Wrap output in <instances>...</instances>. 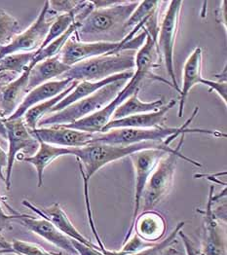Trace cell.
<instances>
[{
	"label": "cell",
	"instance_id": "6da1fadb",
	"mask_svg": "<svg viewBox=\"0 0 227 255\" xmlns=\"http://www.w3.org/2000/svg\"><path fill=\"white\" fill-rule=\"evenodd\" d=\"M140 1H119L117 4L94 9L74 32L80 42H121L128 35L126 22Z\"/></svg>",
	"mask_w": 227,
	"mask_h": 255
},
{
	"label": "cell",
	"instance_id": "7a4b0ae2",
	"mask_svg": "<svg viewBox=\"0 0 227 255\" xmlns=\"http://www.w3.org/2000/svg\"><path fill=\"white\" fill-rule=\"evenodd\" d=\"M178 136L177 134L173 135L161 142L148 141L132 145L91 143L81 148H71V155L77 159L83 180L89 182L90 178L104 166L128 157L135 152L146 149L164 150L168 153L175 152V148L170 147V144Z\"/></svg>",
	"mask_w": 227,
	"mask_h": 255
},
{
	"label": "cell",
	"instance_id": "3957f363",
	"mask_svg": "<svg viewBox=\"0 0 227 255\" xmlns=\"http://www.w3.org/2000/svg\"><path fill=\"white\" fill-rule=\"evenodd\" d=\"M199 111V107H195L192 115L188 118L181 127L152 128H113L105 132L95 133L91 143H103L112 145H132L142 142H161L165 141L173 135H182L187 132L191 133H204L215 137L227 138V133L216 129L204 128H188L193 119L196 117ZM90 143V144H91Z\"/></svg>",
	"mask_w": 227,
	"mask_h": 255
},
{
	"label": "cell",
	"instance_id": "277c9868",
	"mask_svg": "<svg viewBox=\"0 0 227 255\" xmlns=\"http://www.w3.org/2000/svg\"><path fill=\"white\" fill-rule=\"evenodd\" d=\"M136 51L128 50L92 58L70 66L62 79L98 82L126 71H135Z\"/></svg>",
	"mask_w": 227,
	"mask_h": 255
},
{
	"label": "cell",
	"instance_id": "5b68a950",
	"mask_svg": "<svg viewBox=\"0 0 227 255\" xmlns=\"http://www.w3.org/2000/svg\"><path fill=\"white\" fill-rule=\"evenodd\" d=\"M129 80L130 79H120L114 81L104 86L93 95L65 107L61 111L47 115L40 120L37 128L69 125L94 114L113 101Z\"/></svg>",
	"mask_w": 227,
	"mask_h": 255
},
{
	"label": "cell",
	"instance_id": "8992f818",
	"mask_svg": "<svg viewBox=\"0 0 227 255\" xmlns=\"http://www.w3.org/2000/svg\"><path fill=\"white\" fill-rule=\"evenodd\" d=\"M185 135L186 134H182V139L175 148V152L166 153L149 176L141 203V210L143 212L153 211V209L165 199L172 188L178 160L180 158L195 167H202L198 161L186 157L181 152L185 141Z\"/></svg>",
	"mask_w": 227,
	"mask_h": 255
},
{
	"label": "cell",
	"instance_id": "52a82bcc",
	"mask_svg": "<svg viewBox=\"0 0 227 255\" xmlns=\"http://www.w3.org/2000/svg\"><path fill=\"white\" fill-rule=\"evenodd\" d=\"M144 34H139L128 42H80L71 36L63 45L59 57L62 64L72 66L83 61L122 51H136L145 43Z\"/></svg>",
	"mask_w": 227,
	"mask_h": 255
},
{
	"label": "cell",
	"instance_id": "ba28073f",
	"mask_svg": "<svg viewBox=\"0 0 227 255\" xmlns=\"http://www.w3.org/2000/svg\"><path fill=\"white\" fill-rule=\"evenodd\" d=\"M184 1H170L168 9L166 10L165 15L161 24L159 25L156 47L157 52L161 60H164L166 69L169 77L172 80L173 88L181 93V88L178 84L177 77L174 69V50L176 38L179 31L181 11L183 9Z\"/></svg>",
	"mask_w": 227,
	"mask_h": 255
},
{
	"label": "cell",
	"instance_id": "9c48e42d",
	"mask_svg": "<svg viewBox=\"0 0 227 255\" xmlns=\"http://www.w3.org/2000/svg\"><path fill=\"white\" fill-rule=\"evenodd\" d=\"M145 78H148V77L144 72L135 70L133 77L128 81V83L119 92V94L115 97V99L111 101L108 105H106L102 109H100L99 111L95 112L90 116H87L69 125H62V126L90 132V133L102 132L103 128L112 120L113 113L115 112L117 107H119L122 103H124L125 101L129 97H131L134 93H136L137 91H140L141 84Z\"/></svg>",
	"mask_w": 227,
	"mask_h": 255
},
{
	"label": "cell",
	"instance_id": "30bf717a",
	"mask_svg": "<svg viewBox=\"0 0 227 255\" xmlns=\"http://www.w3.org/2000/svg\"><path fill=\"white\" fill-rule=\"evenodd\" d=\"M4 125L6 128L7 137L9 142L8 147V164L5 174V185L7 190L11 189V178L13 167L18 155L23 152L26 155H33L39 147V141L32 135L30 129L25 126L22 118L7 120L4 119Z\"/></svg>",
	"mask_w": 227,
	"mask_h": 255
},
{
	"label": "cell",
	"instance_id": "8fae6325",
	"mask_svg": "<svg viewBox=\"0 0 227 255\" xmlns=\"http://www.w3.org/2000/svg\"><path fill=\"white\" fill-rule=\"evenodd\" d=\"M166 153L168 152L164 150L146 149L135 152L129 156L132 160L135 170V206L132 216V222L128 232L125 235L123 244L131 238L134 231L135 221L141 212V203L147 180L151 175L152 171L158 165L159 161L165 156Z\"/></svg>",
	"mask_w": 227,
	"mask_h": 255
},
{
	"label": "cell",
	"instance_id": "7c38bea8",
	"mask_svg": "<svg viewBox=\"0 0 227 255\" xmlns=\"http://www.w3.org/2000/svg\"><path fill=\"white\" fill-rule=\"evenodd\" d=\"M48 13L49 3L45 1L39 15L32 24L16 35L9 44L0 48V59L14 53L36 52L41 47L52 24V21L47 20Z\"/></svg>",
	"mask_w": 227,
	"mask_h": 255
},
{
	"label": "cell",
	"instance_id": "4fadbf2b",
	"mask_svg": "<svg viewBox=\"0 0 227 255\" xmlns=\"http://www.w3.org/2000/svg\"><path fill=\"white\" fill-rule=\"evenodd\" d=\"M214 195L215 187L212 185L206 209L200 212L204 219V236L201 252L204 255H227V237L213 210V205L216 202Z\"/></svg>",
	"mask_w": 227,
	"mask_h": 255
},
{
	"label": "cell",
	"instance_id": "5bb4252c",
	"mask_svg": "<svg viewBox=\"0 0 227 255\" xmlns=\"http://www.w3.org/2000/svg\"><path fill=\"white\" fill-rule=\"evenodd\" d=\"M30 132L38 141L66 148L85 147L91 143L95 134L63 126L36 128Z\"/></svg>",
	"mask_w": 227,
	"mask_h": 255
},
{
	"label": "cell",
	"instance_id": "9a60e30c",
	"mask_svg": "<svg viewBox=\"0 0 227 255\" xmlns=\"http://www.w3.org/2000/svg\"><path fill=\"white\" fill-rule=\"evenodd\" d=\"M12 220L18 221L27 230L34 234L38 235L45 241L54 245L70 255H78L73 245L72 240L62 232L49 220L45 218H34L30 215L15 213L13 214Z\"/></svg>",
	"mask_w": 227,
	"mask_h": 255
},
{
	"label": "cell",
	"instance_id": "2e32d148",
	"mask_svg": "<svg viewBox=\"0 0 227 255\" xmlns=\"http://www.w3.org/2000/svg\"><path fill=\"white\" fill-rule=\"evenodd\" d=\"M21 205L29 210H31L34 213H36L39 217L45 218L49 220L52 224H54L62 234L67 236L69 239L79 242L83 245L89 246V247H97L96 244H94L92 241L88 240L85 236L81 234L77 230V228L73 225V223L68 218L67 214L64 213L61 205L59 203H54L48 208L39 209L33 204H31L27 200H22Z\"/></svg>",
	"mask_w": 227,
	"mask_h": 255
},
{
	"label": "cell",
	"instance_id": "e0dca14e",
	"mask_svg": "<svg viewBox=\"0 0 227 255\" xmlns=\"http://www.w3.org/2000/svg\"><path fill=\"white\" fill-rule=\"evenodd\" d=\"M75 80H71L68 78L55 80V81H49L42 85L37 86L36 88L29 91L25 98L23 99L22 103L20 107L17 108V110L9 117L7 120H14V119H20L22 118L24 113L32 107L43 103L45 101H48L50 99L55 98L59 94H61L64 90H66L68 87Z\"/></svg>",
	"mask_w": 227,
	"mask_h": 255
},
{
	"label": "cell",
	"instance_id": "ac0fdd59",
	"mask_svg": "<svg viewBox=\"0 0 227 255\" xmlns=\"http://www.w3.org/2000/svg\"><path fill=\"white\" fill-rule=\"evenodd\" d=\"M28 76L27 68L19 77L0 85V115L3 119L9 118L17 110L28 93Z\"/></svg>",
	"mask_w": 227,
	"mask_h": 255
},
{
	"label": "cell",
	"instance_id": "d6986e66",
	"mask_svg": "<svg viewBox=\"0 0 227 255\" xmlns=\"http://www.w3.org/2000/svg\"><path fill=\"white\" fill-rule=\"evenodd\" d=\"M177 101L172 100L165 107H162L159 110L154 112L143 113L138 115L129 116L119 120H111L102 132L108 131L113 128H152L165 127L167 121V113L177 105Z\"/></svg>",
	"mask_w": 227,
	"mask_h": 255
},
{
	"label": "cell",
	"instance_id": "ffe728a7",
	"mask_svg": "<svg viewBox=\"0 0 227 255\" xmlns=\"http://www.w3.org/2000/svg\"><path fill=\"white\" fill-rule=\"evenodd\" d=\"M205 83V78L202 76V49L196 48L192 54L186 60L184 66L183 86L180 93V107L178 116L182 118L184 116L186 98L192 88L198 84Z\"/></svg>",
	"mask_w": 227,
	"mask_h": 255
},
{
	"label": "cell",
	"instance_id": "44dd1931",
	"mask_svg": "<svg viewBox=\"0 0 227 255\" xmlns=\"http://www.w3.org/2000/svg\"><path fill=\"white\" fill-rule=\"evenodd\" d=\"M134 72H135L134 70L126 71V72L120 73V74H116V75L107 77L102 81H98V82L80 81L76 85V87L71 91V93H69L56 107L52 108V110L50 111L49 114L61 111L62 109H64L65 107H69L70 105L93 95L94 93H96L97 91H99L104 86L108 85V84H110L114 81H117V80H120V79H131L134 75Z\"/></svg>",
	"mask_w": 227,
	"mask_h": 255
},
{
	"label": "cell",
	"instance_id": "7402d4cb",
	"mask_svg": "<svg viewBox=\"0 0 227 255\" xmlns=\"http://www.w3.org/2000/svg\"><path fill=\"white\" fill-rule=\"evenodd\" d=\"M134 230L136 235L142 240L147 243L155 244L164 237L167 223L161 213L147 211L138 215L135 221Z\"/></svg>",
	"mask_w": 227,
	"mask_h": 255
},
{
	"label": "cell",
	"instance_id": "603a6c76",
	"mask_svg": "<svg viewBox=\"0 0 227 255\" xmlns=\"http://www.w3.org/2000/svg\"><path fill=\"white\" fill-rule=\"evenodd\" d=\"M65 155H71V148L56 146L39 141L37 151L31 156H23L20 161L26 162L35 168L37 173V186L42 187L45 169L55 160Z\"/></svg>",
	"mask_w": 227,
	"mask_h": 255
},
{
	"label": "cell",
	"instance_id": "cb8c5ba5",
	"mask_svg": "<svg viewBox=\"0 0 227 255\" xmlns=\"http://www.w3.org/2000/svg\"><path fill=\"white\" fill-rule=\"evenodd\" d=\"M69 68V66L62 64L59 55L35 64L31 69H29L27 83L28 92L37 86L52 81V79L56 77H62Z\"/></svg>",
	"mask_w": 227,
	"mask_h": 255
},
{
	"label": "cell",
	"instance_id": "d4e9b609",
	"mask_svg": "<svg viewBox=\"0 0 227 255\" xmlns=\"http://www.w3.org/2000/svg\"><path fill=\"white\" fill-rule=\"evenodd\" d=\"M144 29V28H143ZM146 32V37L144 45L140 48V50L136 53V59H135V70H139L141 72H144L150 79L160 80L165 83H168L172 86L170 82L164 80L158 76H156L153 73V69L160 64V58L157 52L156 43L152 39V37ZM173 87V86H172Z\"/></svg>",
	"mask_w": 227,
	"mask_h": 255
},
{
	"label": "cell",
	"instance_id": "484cf974",
	"mask_svg": "<svg viewBox=\"0 0 227 255\" xmlns=\"http://www.w3.org/2000/svg\"><path fill=\"white\" fill-rule=\"evenodd\" d=\"M139 92L140 91H137L136 93H134L131 97H129L125 101L124 103H122L119 107H117V109L113 113L112 120H119V119L133 116V115L154 112L159 110L165 104L164 98H160L159 100L150 102V103L142 102L139 99Z\"/></svg>",
	"mask_w": 227,
	"mask_h": 255
},
{
	"label": "cell",
	"instance_id": "4316f807",
	"mask_svg": "<svg viewBox=\"0 0 227 255\" xmlns=\"http://www.w3.org/2000/svg\"><path fill=\"white\" fill-rule=\"evenodd\" d=\"M79 83V81H74L70 87H68L66 90H64L61 94L56 96L53 99H50L48 101H45L43 103H40L34 107L29 108L23 115L22 120L25 124V126L28 128L29 129H34L37 128L38 123L40 122L44 117H46L52 108L56 107L62 100H63L71 91L76 87V85Z\"/></svg>",
	"mask_w": 227,
	"mask_h": 255
},
{
	"label": "cell",
	"instance_id": "83f0119b",
	"mask_svg": "<svg viewBox=\"0 0 227 255\" xmlns=\"http://www.w3.org/2000/svg\"><path fill=\"white\" fill-rule=\"evenodd\" d=\"M79 25H80V21H74L72 23V25L62 34L61 37H59L56 40H54L53 42L50 43L44 49L36 51L32 62L28 66V69H31L35 64L40 63L44 60H47V59H50V58H53V57L59 55L63 45L74 34V32L78 29Z\"/></svg>",
	"mask_w": 227,
	"mask_h": 255
},
{
	"label": "cell",
	"instance_id": "f1b7e54d",
	"mask_svg": "<svg viewBox=\"0 0 227 255\" xmlns=\"http://www.w3.org/2000/svg\"><path fill=\"white\" fill-rule=\"evenodd\" d=\"M162 3V1H140L138 7L125 24L126 29L130 32L137 25L145 27L146 22L158 13V8Z\"/></svg>",
	"mask_w": 227,
	"mask_h": 255
},
{
	"label": "cell",
	"instance_id": "f546056e",
	"mask_svg": "<svg viewBox=\"0 0 227 255\" xmlns=\"http://www.w3.org/2000/svg\"><path fill=\"white\" fill-rule=\"evenodd\" d=\"M35 56V52L29 53H14L0 59V74L13 73L21 75L26 70Z\"/></svg>",
	"mask_w": 227,
	"mask_h": 255
},
{
	"label": "cell",
	"instance_id": "4dcf8cb0",
	"mask_svg": "<svg viewBox=\"0 0 227 255\" xmlns=\"http://www.w3.org/2000/svg\"><path fill=\"white\" fill-rule=\"evenodd\" d=\"M186 222L182 221L179 222L177 224V226L175 227V229L172 231V233L169 235L165 240H163L161 243L159 244H154L153 246L143 250L137 254H133V255H121L119 254L117 251H109V250H104L103 254L105 255H163L165 253L166 250L173 247L175 244L178 243L177 241V237L179 236L180 231H182L185 227Z\"/></svg>",
	"mask_w": 227,
	"mask_h": 255
},
{
	"label": "cell",
	"instance_id": "1f68e13d",
	"mask_svg": "<svg viewBox=\"0 0 227 255\" xmlns=\"http://www.w3.org/2000/svg\"><path fill=\"white\" fill-rule=\"evenodd\" d=\"M20 31L19 21L6 11L0 9V48L11 42Z\"/></svg>",
	"mask_w": 227,
	"mask_h": 255
},
{
	"label": "cell",
	"instance_id": "d6a6232c",
	"mask_svg": "<svg viewBox=\"0 0 227 255\" xmlns=\"http://www.w3.org/2000/svg\"><path fill=\"white\" fill-rule=\"evenodd\" d=\"M12 249L16 255H56L45 251L38 245L23 242L20 240H14L12 243Z\"/></svg>",
	"mask_w": 227,
	"mask_h": 255
},
{
	"label": "cell",
	"instance_id": "836d02e7",
	"mask_svg": "<svg viewBox=\"0 0 227 255\" xmlns=\"http://www.w3.org/2000/svg\"><path fill=\"white\" fill-rule=\"evenodd\" d=\"M153 245L154 244L147 243L144 240H142L141 238H139L137 235H135L132 239H129L126 243H124L123 247L117 252L121 255H133L145 250Z\"/></svg>",
	"mask_w": 227,
	"mask_h": 255
},
{
	"label": "cell",
	"instance_id": "e575fe53",
	"mask_svg": "<svg viewBox=\"0 0 227 255\" xmlns=\"http://www.w3.org/2000/svg\"><path fill=\"white\" fill-rule=\"evenodd\" d=\"M83 1L77 0H62V1H48L49 10L54 11L55 13L67 14L72 11H75L82 3Z\"/></svg>",
	"mask_w": 227,
	"mask_h": 255
},
{
	"label": "cell",
	"instance_id": "d590c367",
	"mask_svg": "<svg viewBox=\"0 0 227 255\" xmlns=\"http://www.w3.org/2000/svg\"><path fill=\"white\" fill-rule=\"evenodd\" d=\"M204 85L210 88V91L215 92L219 95V97L222 99V101L227 106V84L223 82H218L214 80L205 79Z\"/></svg>",
	"mask_w": 227,
	"mask_h": 255
},
{
	"label": "cell",
	"instance_id": "8d00e7d4",
	"mask_svg": "<svg viewBox=\"0 0 227 255\" xmlns=\"http://www.w3.org/2000/svg\"><path fill=\"white\" fill-rule=\"evenodd\" d=\"M72 245L78 255H105L102 253L100 248L97 247H89L86 245H83L79 242L72 240Z\"/></svg>",
	"mask_w": 227,
	"mask_h": 255
},
{
	"label": "cell",
	"instance_id": "74e56055",
	"mask_svg": "<svg viewBox=\"0 0 227 255\" xmlns=\"http://www.w3.org/2000/svg\"><path fill=\"white\" fill-rule=\"evenodd\" d=\"M179 236L181 237V239H182V241H183V243H184V247H185V251H186V255H204L200 250H198V249L195 247V245L193 244V242L191 241V239H190L187 235L185 234V233L183 232V230L180 231Z\"/></svg>",
	"mask_w": 227,
	"mask_h": 255
},
{
	"label": "cell",
	"instance_id": "f35d334b",
	"mask_svg": "<svg viewBox=\"0 0 227 255\" xmlns=\"http://www.w3.org/2000/svg\"><path fill=\"white\" fill-rule=\"evenodd\" d=\"M227 1H223L221 3V6L220 8L217 10L216 12V18H217V21L220 22V23H223L226 27V29L227 28Z\"/></svg>",
	"mask_w": 227,
	"mask_h": 255
},
{
	"label": "cell",
	"instance_id": "ab89813d",
	"mask_svg": "<svg viewBox=\"0 0 227 255\" xmlns=\"http://www.w3.org/2000/svg\"><path fill=\"white\" fill-rule=\"evenodd\" d=\"M2 230H3V227L0 226V254L3 255V254H15L13 249H12V245L11 243H9L5 237L3 236L2 233Z\"/></svg>",
	"mask_w": 227,
	"mask_h": 255
},
{
	"label": "cell",
	"instance_id": "60d3db41",
	"mask_svg": "<svg viewBox=\"0 0 227 255\" xmlns=\"http://www.w3.org/2000/svg\"><path fill=\"white\" fill-rule=\"evenodd\" d=\"M8 164V156L7 152L2 148L0 145V179L5 181V175H4V169L6 170Z\"/></svg>",
	"mask_w": 227,
	"mask_h": 255
},
{
	"label": "cell",
	"instance_id": "b9f144b4",
	"mask_svg": "<svg viewBox=\"0 0 227 255\" xmlns=\"http://www.w3.org/2000/svg\"><path fill=\"white\" fill-rule=\"evenodd\" d=\"M218 80V82H223V83H227V65H226V67L224 68L223 72H221L220 74H217L215 76Z\"/></svg>",
	"mask_w": 227,
	"mask_h": 255
},
{
	"label": "cell",
	"instance_id": "7bdbcfd3",
	"mask_svg": "<svg viewBox=\"0 0 227 255\" xmlns=\"http://www.w3.org/2000/svg\"><path fill=\"white\" fill-rule=\"evenodd\" d=\"M0 136L5 138V139L7 137L6 128H5V125H4V119L1 117V115H0Z\"/></svg>",
	"mask_w": 227,
	"mask_h": 255
},
{
	"label": "cell",
	"instance_id": "ee69618b",
	"mask_svg": "<svg viewBox=\"0 0 227 255\" xmlns=\"http://www.w3.org/2000/svg\"><path fill=\"white\" fill-rule=\"evenodd\" d=\"M179 253H178V251L176 250V249H174L173 247H171V248H169V249H167L165 251V253L163 254V255H178Z\"/></svg>",
	"mask_w": 227,
	"mask_h": 255
},
{
	"label": "cell",
	"instance_id": "f6af8a7d",
	"mask_svg": "<svg viewBox=\"0 0 227 255\" xmlns=\"http://www.w3.org/2000/svg\"><path fill=\"white\" fill-rule=\"evenodd\" d=\"M13 215H7L4 212L0 211V220H5V221H9L12 220Z\"/></svg>",
	"mask_w": 227,
	"mask_h": 255
},
{
	"label": "cell",
	"instance_id": "bcb514c9",
	"mask_svg": "<svg viewBox=\"0 0 227 255\" xmlns=\"http://www.w3.org/2000/svg\"><path fill=\"white\" fill-rule=\"evenodd\" d=\"M0 211H1V212H3V210H2V208H1V205H0Z\"/></svg>",
	"mask_w": 227,
	"mask_h": 255
},
{
	"label": "cell",
	"instance_id": "7dc6e473",
	"mask_svg": "<svg viewBox=\"0 0 227 255\" xmlns=\"http://www.w3.org/2000/svg\"><path fill=\"white\" fill-rule=\"evenodd\" d=\"M0 255H1V254H0Z\"/></svg>",
	"mask_w": 227,
	"mask_h": 255
}]
</instances>
